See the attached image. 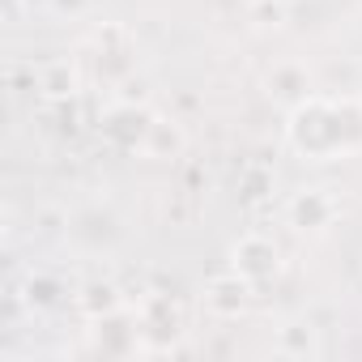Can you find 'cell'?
Returning a JSON list of instances; mask_svg holds the SVG:
<instances>
[{
	"mask_svg": "<svg viewBox=\"0 0 362 362\" xmlns=\"http://www.w3.org/2000/svg\"><path fill=\"white\" fill-rule=\"evenodd\" d=\"M286 149L298 162H345L362 153V98L311 94L294 111H286Z\"/></svg>",
	"mask_w": 362,
	"mask_h": 362,
	"instance_id": "obj_1",
	"label": "cell"
},
{
	"mask_svg": "<svg viewBox=\"0 0 362 362\" xmlns=\"http://www.w3.org/2000/svg\"><path fill=\"white\" fill-rule=\"evenodd\" d=\"M153 119H158V115H153L145 103L119 98V103H111V107L103 111L98 132H103V141H107L111 149H119V153H145V141H149V132H153Z\"/></svg>",
	"mask_w": 362,
	"mask_h": 362,
	"instance_id": "obj_2",
	"label": "cell"
},
{
	"mask_svg": "<svg viewBox=\"0 0 362 362\" xmlns=\"http://www.w3.org/2000/svg\"><path fill=\"white\" fill-rule=\"evenodd\" d=\"M136 320H141V345L149 354H170L188 332L184 328V307L170 294H145L136 303Z\"/></svg>",
	"mask_w": 362,
	"mask_h": 362,
	"instance_id": "obj_3",
	"label": "cell"
},
{
	"mask_svg": "<svg viewBox=\"0 0 362 362\" xmlns=\"http://www.w3.org/2000/svg\"><path fill=\"white\" fill-rule=\"evenodd\" d=\"M230 269L260 294V290H273L286 273V260H281V247L269 239V235H243L235 247H230Z\"/></svg>",
	"mask_w": 362,
	"mask_h": 362,
	"instance_id": "obj_4",
	"label": "cell"
},
{
	"mask_svg": "<svg viewBox=\"0 0 362 362\" xmlns=\"http://www.w3.org/2000/svg\"><path fill=\"white\" fill-rule=\"evenodd\" d=\"M86 341H90V349L103 354V358H132V354L145 349V345H141V320H136V311H128V307L90 320Z\"/></svg>",
	"mask_w": 362,
	"mask_h": 362,
	"instance_id": "obj_5",
	"label": "cell"
},
{
	"mask_svg": "<svg viewBox=\"0 0 362 362\" xmlns=\"http://www.w3.org/2000/svg\"><path fill=\"white\" fill-rule=\"evenodd\" d=\"M341 218V201L328 188H294L286 197V222L298 235H324Z\"/></svg>",
	"mask_w": 362,
	"mask_h": 362,
	"instance_id": "obj_6",
	"label": "cell"
},
{
	"mask_svg": "<svg viewBox=\"0 0 362 362\" xmlns=\"http://www.w3.org/2000/svg\"><path fill=\"white\" fill-rule=\"evenodd\" d=\"M252 298H256V290H252L235 269H226V273H218V277H209V281L201 286V307H205L214 320H239V315H247Z\"/></svg>",
	"mask_w": 362,
	"mask_h": 362,
	"instance_id": "obj_7",
	"label": "cell"
},
{
	"mask_svg": "<svg viewBox=\"0 0 362 362\" xmlns=\"http://www.w3.org/2000/svg\"><path fill=\"white\" fill-rule=\"evenodd\" d=\"M264 94L281 107V111H294L298 103H307L315 90H311V69L298 64V60H281L264 73Z\"/></svg>",
	"mask_w": 362,
	"mask_h": 362,
	"instance_id": "obj_8",
	"label": "cell"
},
{
	"mask_svg": "<svg viewBox=\"0 0 362 362\" xmlns=\"http://www.w3.org/2000/svg\"><path fill=\"white\" fill-rule=\"evenodd\" d=\"M35 86H39V98H43L47 107H52V103H77V94H81V69H77V60L56 56V60L39 64Z\"/></svg>",
	"mask_w": 362,
	"mask_h": 362,
	"instance_id": "obj_9",
	"label": "cell"
},
{
	"mask_svg": "<svg viewBox=\"0 0 362 362\" xmlns=\"http://www.w3.org/2000/svg\"><path fill=\"white\" fill-rule=\"evenodd\" d=\"M273 349H277L281 358H320V354H324V345H320V328H315L307 315H294V320H286V324L277 328Z\"/></svg>",
	"mask_w": 362,
	"mask_h": 362,
	"instance_id": "obj_10",
	"label": "cell"
},
{
	"mask_svg": "<svg viewBox=\"0 0 362 362\" xmlns=\"http://www.w3.org/2000/svg\"><path fill=\"white\" fill-rule=\"evenodd\" d=\"M73 303H77V311H81L86 320H98V315H111V311H124V307H128V298L119 294V286L107 281V277H94V281L77 286Z\"/></svg>",
	"mask_w": 362,
	"mask_h": 362,
	"instance_id": "obj_11",
	"label": "cell"
},
{
	"mask_svg": "<svg viewBox=\"0 0 362 362\" xmlns=\"http://www.w3.org/2000/svg\"><path fill=\"white\" fill-rule=\"evenodd\" d=\"M22 298H26V307H30V311H56V307L69 298V286H64V277H60V273L35 269V273L26 277V286H22Z\"/></svg>",
	"mask_w": 362,
	"mask_h": 362,
	"instance_id": "obj_12",
	"label": "cell"
},
{
	"mask_svg": "<svg viewBox=\"0 0 362 362\" xmlns=\"http://www.w3.org/2000/svg\"><path fill=\"white\" fill-rule=\"evenodd\" d=\"M184 149H188V136H184V128H179L175 119H162V115H158L141 158H149V162H170V158H179Z\"/></svg>",
	"mask_w": 362,
	"mask_h": 362,
	"instance_id": "obj_13",
	"label": "cell"
},
{
	"mask_svg": "<svg viewBox=\"0 0 362 362\" xmlns=\"http://www.w3.org/2000/svg\"><path fill=\"white\" fill-rule=\"evenodd\" d=\"M43 5H47L52 18H60V22H77V18H86V13L94 9V0H43Z\"/></svg>",
	"mask_w": 362,
	"mask_h": 362,
	"instance_id": "obj_14",
	"label": "cell"
},
{
	"mask_svg": "<svg viewBox=\"0 0 362 362\" xmlns=\"http://www.w3.org/2000/svg\"><path fill=\"white\" fill-rule=\"evenodd\" d=\"M26 5L30 0H0V18H5V26H18L26 18Z\"/></svg>",
	"mask_w": 362,
	"mask_h": 362,
	"instance_id": "obj_15",
	"label": "cell"
},
{
	"mask_svg": "<svg viewBox=\"0 0 362 362\" xmlns=\"http://www.w3.org/2000/svg\"><path fill=\"white\" fill-rule=\"evenodd\" d=\"M243 5H247V9H256V5H264V0H243Z\"/></svg>",
	"mask_w": 362,
	"mask_h": 362,
	"instance_id": "obj_16",
	"label": "cell"
}]
</instances>
